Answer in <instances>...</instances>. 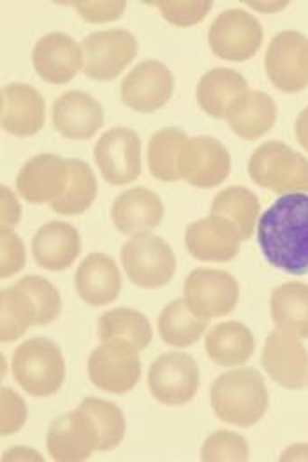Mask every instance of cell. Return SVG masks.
Segmentation results:
<instances>
[{"label": "cell", "mask_w": 308, "mask_h": 462, "mask_svg": "<svg viewBox=\"0 0 308 462\" xmlns=\"http://www.w3.org/2000/svg\"><path fill=\"white\" fill-rule=\"evenodd\" d=\"M294 134H296L298 143L308 152V107H305V109L298 115L296 124H294Z\"/></svg>", "instance_id": "cell-45"}, {"label": "cell", "mask_w": 308, "mask_h": 462, "mask_svg": "<svg viewBox=\"0 0 308 462\" xmlns=\"http://www.w3.org/2000/svg\"><path fill=\"white\" fill-rule=\"evenodd\" d=\"M248 176L278 196L308 192V159L282 141H268L252 153Z\"/></svg>", "instance_id": "cell-4"}, {"label": "cell", "mask_w": 308, "mask_h": 462, "mask_svg": "<svg viewBox=\"0 0 308 462\" xmlns=\"http://www.w3.org/2000/svg\"><path fill=\"white\" fill-rule=\"evenodd\" d=\"M74 287L89 306H106L120 296L122 274L109 255L90 254L76 269Z\"/></svg>", "instance_id": "cell-23"}, {"label": "cell", "mask_w": 308, "mask_h": 462, "mask_svg": "<svg viewBox=\"0 0 308 462\" xmlns=\"http://www.w3.org/2000/svg\"><path fill=\"white\" fill-rule=\"evenodd\" d=\"M206 356L211 363L222 367H240L252 357L256 339L245 324L229 320L215 326L208 332L205 341Z\"/></svg>", "instance_id": "cell-26"}, {"label": "cell", "mask_w": 308, "mask_h": 462, "mask_svg": "<svg viewBox=\"0 0 308 462\" xmlns=\"http://www.w3.org/2000/svg\"><path fill=\"white\" fill-rule=\"evenodd\" d=\"M261 364L268 376L284 389L300 391L308 383V350L300 337L274 330L263 346Z\"/></svg>", "instance_id": "cell-16"}, {"label": "cell", "mask_w": 308, "mask_h": 462, "mask_svg": "<svg viewBox=\"0 0 308 462\" xmlns=\"http://www.w3.org/2000/svg\"><path fill=\"white\" fill-rule=\"evenodd\" d=\"M81 254L79 232L62 220L41 226L33 237L35 264L46 271H66Z\"/></svg>", "instance_id": "cell-24"}, {"label": "cell", "mask_w": 308, "mask_h": 462, "mask_svg": "<svg viewBox=\"0 0 308 462\" xmlns=\"http://www.w3.org/2000/svg\"><path fill=\"white\" fill-rule=\"evenodd\" d=\"M94 159L107 183L129 185L141 174V139L127 127L109 129L99 137Z\"/></svg>", "instance_id": "cell-14"}, {"label": "cell", "mask_w": 308, "mask_h": 462, "mask_svg": "<svg viewBox=\"0 0 308 462\" xmlns=\"http://www.w3.org/2000/svg\"><path fill=\"white\" fill-rule=\"evenodd\" d=\"M208 44L215 57L228 62L250 60L263 44V27L240 7L222 11L208 31Z\"/></svg>", "instance_id": "cell-7"}, {"label": "cell", "mask_w": 308, "mask_h": 462, "mask_svg": "<svg viewBox=\"0 0 308 462\" xmlns=\"http://www.w3.org/2000/svg\"><path fill=\"white\" fill-rule=\"evenodd\" d=\"M247 5L261 13H275V11H282L287 5V2H247Z\"/></svg>", "instance_id": "cell-46"}, {"label": "cell", "mask_w": 308, "mask_h": 462, "mask_svg": "<svg viewBox=\"0 0 308 462\" xmlns=\"http://www.w3.org/2000/svg\"><path fill=\"white\" fill-rule=\"evenodd\" d=\"M280 461H305L308 462V445L307 443H298L289 447L287 450H284V454L280 456Z\"/></svg>", "instance_id": "cell-44"}, {"label": "cell", "mask_w": 308, "mask_h": 462, "mask_svg": "<svg viewBox=\"0 0 308 462\" xmlns=\"http://www.w3.org/2000/svg\"><path fill=\"white\" fill-rule=\"evenodd\" d=\"M78 14L89 22V23H107L118 20L127 7V2L124 0H101V2H70Z\"/></svg>", "instance_id": "cell-41"}, {"label": "cell", "mask_w": 308, "mask_h": 462, "mask_svg": "<svg viewBox=\"0 0 308 462\" xmlns=\"http://www.w3.org/2000/svg\"><path fill=\"white\" fill-rule=\"evenodd\" d=\"M250 457L247 439L235 430H215L206 438L201 448V461L245 462Z\"/></svg>", "instance_id": "cell-36"}, {"label": "cell", "mask_w": 308, "mask_h": 462, "mask_svg": "<svg viewBox=\"0 0 308 462\" xmlns=\"http://www.w3.org/2000/svg\"><path fill=\"white\" fill-rule=\"evenodd\" d=\"M2 461H42V456L37 454L33 448L18 447V448H13V450L5 452Z\"/></svg>", "instance_id": "cell-43"}, {"label": "cell", "mask_w": 308, "mask_h": 462, "mask_svg": "<svg viewBox=\"0 0 308 462\" xmlns=\"http://www.w3.org/2000/svg\"><path fill=\"white\" fill-rule=\"evenodd\" d=\"M248 94L247 79L238 70L228 67H217L205 72L196 90L198 104L206 115L226 122L240 109Z\"/></svg>", "instance_id": "cell-20"}, {"label": "cell", "mask_w": 308, "mask_h": 462, "mask_svg": "<svg viewBox=\"0 0 308 462\" xmlns=\"http://www.w3.org/2000/svg\"><path fill=\"white\" fill-rule=\"evenodd\" d=\"M189 135L178 127H164L154 134L148 143V169L166 183L180 181V159Z\"/></svg>", "instance_id": "cell-32"}, {"label": "cell", "mask_w": 308, "mask_h": 462, "mask_svg": "<svg viewBox=\"0 0 308 462\" xmlns=\"http://www.w3.org/2000/svg\"><path fill=\"white\" fill-rule=\"evenodd\" d=\"M265 67L275 88L298 94L308 87V39L296 31H282L268 44Z\"/></svg>", "instance_id": "cell-12"}, {"label": "cell", "mask_w": 308, "mask_h": 462, "mask_svg": "<svg viewBox=\"0 0 308 462\" xmlns=\"http://www.w3.org/2000/svg\"><path fill=\"white\" fill-rule=\"evenodd\" d=\"M270 311L276 329L308 337V285L302 282H287L276 287L270 298Z\"/></svg>", "instance_id": "cell-27"}, {"label": "cell", "mask_w": 308, "mask_h": 462, "mask_svg": "<svg viewBox=\"0 0 308 462\" xmlns=\"http://www.w3.org/2000/svg\"><path fill=\"white\" fill-rule=\"evenodd\" d=\"M174 90V78L161 60L139 62L122 81L120 99L137 113H155L163 109Z\"/></svg>", "instance_id": "cell-15"}, {"label": "cell", "mask_w": 308, "mask_h": 462, "mask_svg": "<svg viewBox=\"0 0 308 462\" xmlns=\"http://www.w3.org/2000/svg\"><path fill=\"white\" fill-rule=\"evenodd\" d=\"M69 174V159L55 153L35 155L20 169L16 176V190L31 204L51 206L66 192Z\"/></svg>", "instance_id": "cell-18"}, {"label": "cell", "mask_w": 308, "mask_h": 462, "mask_svg": "<svg viewBox=\"0 0 308 462\" xmlns=\"http://www.w3.org/2000/svg\"><path fill=\"white\" fill-rule=\"evenodd\" d=\"M46 106L41 92L27 83H11L0 94L2 129L16 137H33L44 127Z\"/></svg>", "instance_id": "cell-21"}, {"label": "cell", "mask_w": 308, "mask_h": 462, "mask_svg": "<svg viewBox=\"0 0 308 462\" xmlns=\"http://www.w3.org/2000/svg\"><path fill=\"white\" fill-rule=\"evenodd\" d=\"M53 127L62 137L85 141L103 129V106L81 90L64 92L53 104Z\"/></svg>", "instance_id": "cell-22"}, {"label": "cell", "mask_w": 308, "mask_h": 462, "mask_svg": "<svg viewBox=\"0 0 308 462\" xmlns=\"http://www.w3.org/2000/svg\"><path fill=\"white\" fill-rule=\"evenodd\" d=\"M238 227L219 215H210L192 222L185 231V246L189 254L201 263H229L240 254Z\"/></svg>", "instance_id": "cell-17"}, {"label": "cell", "mask_w": 308, "mask_h": 462, "mask_svg": "<svg viewBox=\"0 0 308 462\" xmlns=\"http://www.w3.org/2000/svg\"><path fill=\"white\" fill-rule=\"evenodd\" d=\"M33 64L42 81L66 85L85 67V53L70 35L50 32L35 42Z\"/></svg>", "instance_id": "cell-19"}, {"label": "cell", "mask_w": 308, "mask_h": 462, "mask_svg": "<svg viewBox=\"0 0 308 462\" xmlns=\"http://www.w3.org/2000/svg\"><path fill=\"white\" fill-rule=\"evenodd\" d=\"M16 283L23 287L34 299L37 306V326H48L59 319L62 311V299L53 283L37 274L23 276Z\"/></svg>", "instance_id": "cell-37"}, {"label": "cell", "mask_w": 308, "mask_h": 462, "mask_svg": "<svg viewBox=\"0 0 308 462\" xmlns=\"http://www.w3.org/2000/svg\"><path fill=\"white\" fill-rule=\"evenodd\" d=\"M240 287L233 274L220 269H194L183 283V300L203 319H219L235 311Z\"/></svg>", "instance_id": "cell-9"}, {"label": "cell", "mask_w": 308, "mask_h": 462, "mask_svg": "<svg viewBox=\"0 0 308 462\" xmlns=\"http://www.w3.org/2000/svg\"><path fill=\"white\" fill-rule=\"evenodd\" d=\"M27 261L23 241L13 227H0V276L9 278L18 274Z\"/></svg>", "instance_id": "cell-39"}, {"label": "cell", "mask_w": 308, "mask_h": 462, "mask_svg": "<svg viewBox=\"0 0 308 462\" xmlns=\"http://www.w3.org/2000/svg\"><path fill=\"white\" fill-rule=\"evenodd\" d=\"M200 365L183 352L159 356L148 371L150 394L166 406H183L191 402L200 389Z\"/></svg>", "instance_id": "cell-8"}, {"label": "cell", "mask_w": 308, "mask_h": 462, "mask_svg": "<svg viewBox=\"0 0 308 462\" xmlns=\"http://www.w3.org/2000/svg\"><path fill=\"white\" fill-rule=\"evenodd\" d=\"M85 53L83 72L94 81H113L137 55V39L126 29L89 33L81 42Z\"/></svg>", "instance_id": "cell-10"}, {"label": "cell", "mask_w": 308, "mask_h": 462, "mask_svg": "<svg viewBox=\"0 0 308 462\" xmlns=\"http://www.w3.org/2000/svg\"><path fill=\"white\" fill-rule=\"evenodd\" d=\"M85 410L90 411V415L96 420V426L99 430L101 436V443H99V452H109L115 450L124 436H126V417L122 413V410L111 402V401H104L99 397H85L79 402Z\"/></svg>", "instance_id": "cell-35"}, {"label": "cell", "mask_w": 308, "mask_h": 462, "mask_svg": "<svg viewBox=\"0 0 308 462\" xmlns=\"http://www.w3.org/2000/svg\"><path fill=\"white\" fill-rule=\"evenodd\" d=\"M69 167H70V174H69L66 192L50 208L59 215L76 217V215H83L94 204L99 187H98V180L92 167L87 162L79 159H69Z\"/></svg>", "instance_id": "cell-33"}, {"label": "cell", "mask_w": 308, "mask_h": 462, "mask_svg": "<svg viewBox=\"0 0 308 462\" xmlns=\"http://www.w3.org/2000/svg\"><path fill=\"white\" fill-rule=\"evenodd\" d=\"M22 220V206L13 190L2 187L0 190V222L2 227H16Z\"/></svg>", "instance_id": "cell-42"}, {"label": "cell", "mask_w": 308, "mask_h": 462, "mask_svg": "<svg viewBox=\"0 0 308 462\" xmlns=\"http://www.w3.org/2000/svg\"><path fill=\"white\" fill-rule=\"evenodd\" d=\"M268 401L265 378L252 367H238L220 374L210 389V404L217 419L237 428H252L261 422Z\"/></svg>", "instance_id": "cell-2"}, {"label": "cell", "mask_w": 308, "mask_h": 462, "mask_svg": "<svg viewBox=\"0 0 308 462\" xmlns=\"http://www.w3.org/2000/svg\"><path fill=\"white\" fill-rule=\"evenodd\" d=\"M257 243L266 263L287 274H308V194H284L259 217Z\"/></svg>", "instance_id": "cell-1"}, {"label": "cell", "mask_w": 308, "mask_h": 462, "mask_svg": "<svg viewBox=\"0 0 308 462\" xmlns=\"http://www.w3.org/2000/svg\"><path fill=\"white\" fill-rule=\"evenodd\" d=\"M13 376L33 397L57 394L66 380V359L61 346L48 337L23 341L13 356Z\"/></svg>", "instance_id": "cell-3"}, {"label": "cell", "mask_w": 308, "mask_h": 462, "mask_svg": "<svg viewBox=\"0 0 308 462\" xmlns=\"http://www.w3.org/2000/svg\"><path fill=\"white\" fill-rule=\"evenodd\" d=\"M276 120L275 100L261 90H250L240 109L228 120L231 131L245 141H256L274 129Z\"/></svg>", "instance_id": "cell-31"}, {"label": "cell", "mask_w": 308, "mask_h": 462, "mask_svg": "<svg viewBox=\"0 0 308 462\" xmlns=\"http://www.w3.org/2000/svg\"><path fill=\"white\" fill-rule=\"evenodd\" d=\"M164 204L154 190L135 187L122 192L111 206V220L117 231L127 236L146 232L161 226Z\"/></svg>", "instance_id": "cell-25"}, {"label": "cell", "mask_w": 308, "mask_h": 462, "mask_svg": "<svg viewBox=\"0 0 308 462\" xmlns=\"http://www.w3.org/2000/svg\"><path fill=\"white\" fill-rule=\"evenodd\" d=\"M211 215H219L231 220L238 227L243 241H247L257 229L261 202L250 189L233 185L220 190L213 198Z\"/></svg>", "instance_id": "cell-29"}, {"label": "cell", "mask_w": 308, "mask_h": 462, "mask_svg": "<svg viewBox=\"0 0 308 462\" xmlns=\"http://www.w3.org/2000/svg\"><path fill=\"white\" fill-rule=\"evenodd\" d=\"M37 326V306L33 296L14 283L0 292V339L11 343Z\"/></svg>", "instance_id": "cell-30"}, {"label": "cell", "mask_w": 308, "mask_h": 462, "mask_svg": "<svg viewBox=\"0 0 308 462\" xmlns=\"http://www.w3.org/2000/svg\"><path fill=\"white\" fill-rule=\"evenodd\" d=\"M154 5L159 7L168 23L182 29L201 23L213 7L210 0H157Z\"/></svg>", "instance_id": "cell-38"}, {"label": "cell", "mask_w": 308, "mask_h": 462, "mask_svg": "<svg viewBox=\"0 0 308 462\" xmlns=\"http://www.w3.org/2000/svg\"><path fill=\"white\" fill-rule=\"evenodd\" d=\"M27 404L23 397L13 389L4 387L0 391V432L2 436H11L22 430L27 422Z\"/></svg>", "instance_id": "cell-40"}, {"label": "cell", "mask_w": 308, "mask_h": 462, "mask_svg": "<svg viewBox=\"0 0 308 462\" xmlns=\"http://www.w3.org/2000/svg\"><path fill=\"white\" fill-rule=\"evenodd\" d=\"M99 443L96 420L81 404L53 420L46 436L50 457L59 462L89 461L94 452H99Z\"/></svg>", "instance_id": "cell-11"}, {"label": "cell", "mask_w": 308, "mask_h": 462, "mask_svg": "<svg viewBox=\"0 0 308 462\" xmlns=\"http://www.w3.org/2000/svg\"><path fill=\"white\" fill-rule=\"evenodd\" d=\"M87 373L90 382L109 394L131 393L141 378V361L136 346L120 337L106 339L90 354Z\"/></svg>", "instance_id": "cell-6"}, {"label": "cell", "mask_w": 308, "mask_h": 462, "mask_svg": "<svg viewBox=\"0 0 308 462\" xmlns=\"http://www.w3.org/2000/svg\"><path fill=\"white\" fill-rule=\"evenodd\" d=\"M120 261L127 278L139 289H161L176 273L172 246L150 231L131 236L120 250Z\"/></svg>", "instance_id": "cell-5"}, {"label": "cell", "mask_w": 308, "mask_h": 462, "mask_svg": "<svg viewBox=\"0 0 308 462\" xmlns=\"http://www.w3.org/2000/svg\"><path fill=\"white\" fill-rule=\"evenodd\" d=\"M163 341L174 348L192 346L208 329V319L196 315L183 299L172 300L157 319Z\"/></svg>", "instance_id": "cell-28"}, {"label": "cell", "mask_w": 308, "mask_h": 462, "mask_svg": "<svg viewBox=\"0 0 308 462\" xmlns=\"http://www.w3.org/2000/svg\"><path fill=\"white\" fill-rule=\"evenodd\" d=\"M231 172V155L215 137H189L182 150L180 181L196 189H215Z\"/></svg>", "instance_id": "cell-13"}, {"label": "cell", "mask_w": 308, "mask_h": 462, "mask_svg": "<svg viewBox=\"0 0 308 462\" xmlns=\"http://www.w3.org/2000/svg\"><path fill=\"white\" fill-rule=\"evenodd\" d=\"M98 330L101 341L113 337L127 339L139 352L148 348L154 337V329L148 319L133 308H115L111 311H106L99 319Z\"/></svg>", "instance_id": "cell-34"}]
</instances>
